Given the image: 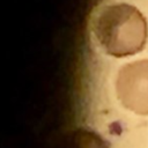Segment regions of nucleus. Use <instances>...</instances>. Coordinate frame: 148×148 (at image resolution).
<instances>
[{
  "instance_id": "nucleus-1",
  "label": "nucleus",
  "mask_w": 148,
  "mask_h": 148,
  "mask_svg": "<svg viewBox=\"0 0 148 148\" xmlns=\"http://www.w3.org/2000/svg\"><path fill=\"white\" fill-rule=\"evenodd\" d=\"M92 32L106 54L124 58L143 50L148 25L136 7L117 2L104 6L97 13L92 21Z\"/></svg>"
},
{
  "instance_id": "nucleus-2",
  "label": "nucleus",
  "mask_w": 148,
  "mask_h": 148,
  "mask_svg": "<svg viewBox=\"0 0 148 148\" xmlns=\"http://www.w3.org/2000/svg\"><path fill=\"white\" fill-rule=\"evenodd\" d=\"M116 91L126 109L138 114H148V59L123 66L117 75Z\"/></svg>"
}]
</instances>
